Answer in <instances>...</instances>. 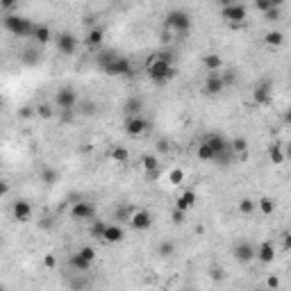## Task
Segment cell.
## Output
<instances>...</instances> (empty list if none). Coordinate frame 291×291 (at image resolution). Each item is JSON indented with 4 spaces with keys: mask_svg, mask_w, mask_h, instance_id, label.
Masks as SVG:
<instances>
[{
    "mask_svg": "<svg viewBox=\"0 0 291 291\" xmlns=\"http://www.w3.org/2000/svg\"><path fill=\"white\" fill-rule=\"evenodd\" d=\"M176 66H173V62H166V60H160L157 55H152L150 60H148L146 64V75L150 82L155 84H166L171 82L173 77H176Z\"/></svg>",
    "mask_w": 291,
    "mask_h": 291,
    "instance_id": "1",
    "label": "cell"
},
{
    "mask_svg": "<svg viewBox=\"0 0 291 291\" xmlns=\"http://www.w3.org/2000/svg\"><path fill=\"white\" fill-rule=\"evenodd\" d=\"M164 28L171 34L184 39V36L191 32V16H189V12H184V9H171V12L164 16Z\"/></svg>",
    "mask_w": 291,
    "mask_h": 291,
    "instance_id": "2",
    "label": "cell"
},
{
    "mask_svg": "<svg viewBox=\"0 0 291 291\" xmlns=\"http://www.w3.org/2000/svg\"><path fill=\"white\" fill-rule=\"evenodd\" d=\"M34 25L30 18H25V16H21V14H5L3 16V28L7 30L9 34H14V36H21V39H28V36H32L34 32Z\"/></svg>",
    "mask_w": 291,
    "mask_h": 291,
    "instance_id": "3",
    "label": "cell"
},
{
    "mask_svg": "<svg viewBox=\"0 0 291 291\" xmlns=\"http://www.w3.org/2000/svg\"><path fill=\"white\" fill-rule=\"evenodd\" d=\"M103 71L107 73L109 77H132L134 75V66L128 57H121V55H114L107 64L103 66Z\"/></svg>",
    "mask_w": 291,
    "mask_h": 291,
    "instance_id": "4",
    "label": "cell"
},
{
    "mask_svg": "<svg viewBox=\"0 0 291 291\" xmlns=\"http://www.w3.org/2000/svg\"><path fill=\"white\" fill-rule=\"evenodd\" d=\"M221 18H223L230 28H237V25L246 23L248 9H246V5H241V3L227 5V7H221Z\"/></svg>",
    "mask_w": 291,
    "mask_h": 291,
    "instance_id": "5",
    "label": "cell"
},
{
    "mask_svg": "<svg viewBox=\"0 0 291 291\" xmlns=\"http://www.w3.org/2000/svg\"><path fill=\"white\" fill-rule=\"evenodd\" d=\"M55 105L60 112H73L77 105V91L73 87H62L55 91Z\"/></svg>",
    "mask_w": 291,
    "mask_h": 291,
    "instance_id": "6",
    "label": "cell"
},
{
    "mask_svg": "<svg viewBox=\"0 0 291 291\" xmlns=\"http://www.w3.org/2000/svg\"><path fill=\"white\" fill-rule=\"evenodd\" d=\"M71 219L77 223H89L91 219H96V205L89 200H75L71 205Z\"/></svg>",
    "mask_w": 291,
    "mask_h": 291,
    "instance_id": "7",
    "label": "cell"
},
{
    "mask_svg": "<svg viewBox=\"0 0 291 291\" xmlns=\"http://www.w3.org/2000/svg\"><path fill=\"white\" fill-rule=\"evenodd\" d=\"M123 130H125V134H130V137H141L150 130V121L144 119L141 114H130V116H125Z\"/></svg>",
    "mask_w": 291,
    "mask_h": 291,
    "instance_id": "8",
    "label": "cell"
},
{
    "mask_svg": "<svg viewBox=\"0 0 291 291\" xmlns=\"http://www.w3.org/2000/svg\"><path fill=\"white\" fill-rule=\"evenodd\" d=\"M223 89H225L223 73H221V71L207 73L205 84H203V93H205V96H219V93H223Z\"/></svg>",
    "mask_w": 291,
    "mask_h": 291,
    "instance_id": "9",
    "label": "cell"
},
{
    "mask_svg": "<svg viewBox=\"0 0 291 291\" xmlns=\"http://www.w3.org/2000/svg\"><path fill=\"white\" fill-rule=\"evenodd\" d=\"M273 98V82L271 80H259L253 87V103L255 105H268Z\"/></svg>",
    "mask_w": 291,
    "mask_h": 291,
    "instance_id": "10",
    "label": "cell"
},
{
    "mask_svg": "<svg viewBox=\"0 0 291 291\" xmlns=\"http://www.w3.org/2000/svg\"><path fill=\"white\" fill-rule=\"evenodd\" d=\"M130 227L132 230H137V232H146V230H150L152 227V214L148 209H134L132 211V216H130Z\"/></svg>",
    "mask_w": 291,
    "mask_h": 291,
    "instance_id": "11",
    "label": "cell"
},
{
    "mask_svg": "<svg viewBox=\"0 0 291 291\" xmlns=\"http://www.w3.org/2000/svg\"><path fill=\"white\" fill-rule=\"evenodd\" d=\"M55 44H57V50H60L62 55L71 57V55H75V50H77V36H73L71 32H60L55 39Z\"/></svg>",
    "mask_w": 291,
    "mask_h": 291,
    "instance_id": "12",
    "label": "cell"
},
{
    "mask_svg": "<svg viewBox=\"0 0 291 291\" xmlns=\"http://www.w3.org/2000/svg\"><path fill=\"white\" fill-rule=\"evenodd\" d=\"M12 219L16 221V223H28V221L32 219V205H30L28 200H23V198L14 200V205H12Z\"/></svg>",
    "mask_w": 291,
    "mask_h": 291,
    "instance_id": "13",
    "label": "cell"
},
{
    "mask_svg": "<svg viewBox=\"0 0 291 291\" xmlns=\"http://www.w3.org/2000/svg\"><path fill=\"white\" fill-rule=\"evenodd\" d=\"M235 259L239 264H250L253 259H255V246H253L250 241H239L235 243Z\"/></svg>",
    "mask_w": 291,
    "mask_h": 291,
    "instance_id": "14",
    "label": "cell"
},
{
    "mask_svg": "<svg viewBox=\"0 0 291 291\" xmlns=\"http://www.w3.org/2000/svg\"><path fill=\"white\" fill-rule=\"evenodd\" d=\"M125 239V230L121 223H107V227H105L103 232V241L105 243H121Z\"/></svg>",
    "mask_w": 291,
    "mask_h": 291,
    "instance_id": "15",
    "label": "cell"
},
{
    "mask_svg": "<svg viewBox=\"0 0 291 291\" xmlns=\"http://www.w3.org/2000/svg\"><path fill=\"white\" fill-rule=\"evenodd\" d=\"M205 144H207L211 150H214L216 157H219L221 152L230 150V141H227L223 134H207V137H205ZM216 157H214V160H216Z\"/></svg>",
    "mask_w": 291,
    "mask_h": 291,
    "instance_id": "16",
    "label": "cell"
},
{
    "mask_svg": "<svg viewBox=\"0 0 291 291\" xmlns=\"http://www.w3.org/2000/svg\"><path fill=\"white\" fill-rule=\"evenodd\" d=\"M255 259H259L262 264H273V259H275L273 241H262L259 243V248H255Z\"/></svg>",
    "mask_w": 291,
    "mask_h": 291,
    "instance_id": "17",
    "label": "cell"
},
{
    "mask_svg": "<svg viewBox=\"0 0 291 291\" xmlns=\"http://www.w3.org/2000/svg\"><path fill=\"white\" fill-rule=\"evenodd\" d=\"M141 166H144L146 176L150 180H155L160 176V160H157L152 152H146V155H141Z\"/></svg>",
    "mask_w": 291,
    "mask_h": 291,
    "instance_id": "18",
    "label": "cell"
},
{
    "mask_svg": "<svg viewBox=\"0 0 291 291\" xmlns=\"http://www.w3.org/2000/svg\"><path fill=\"white\" fill-rule=\"evenodd\" d=\"M103 41H105V32H103V28L93 25V28H89V30H87V36H84V44H87L91 50L100 48V46H103Z\"/></svg>",
    "mask_w": 291,
    "mask_h": 291,
    "instance_id": "19",
    "label": "cell"
},
{
    "mask_svg": "<svg viewBox=\"0 0 291 291\" xmlns=\"http://www.w3.org/2000/svg\"><path fill=\"white\" fill-rule=\"evenodd\" d=\"M68 264H71V268H73L75 273H87L89 268H91L93 262H89L87 257L80 255V253L75 250V253H71V257H68Z\"/></svg>",
    "mask_w": 291,
    "mask_h": 291,
    "instance_id": "20",
    "label": "cell"
},
{
    "mask_svg": "<svg viewBox=\"0 0 291 291\" xmlns=\"http://www.w3.org/2000/svg\"><path fill=\"white\" fill-rule=\"evenodd\" d=\"M196 200H198V196H196L193 189H184L182 193L178 196V203H176V207L178 209H182V211H189L196 205Z\"/></svg>",
    "mask_w": 291,
    "mask_h": 291,
    "instance_id": "21",
    "label": "cell"
},
{
    "mask_svg": "<svg viewBox=\"0 0 291 291\" xmlns=\"http://www.w3.org/2000/svg\"><path fill=\"white\" fill-rule=\"evenodd\" d=\"M32 39L36 41V44H41V46L50 44L52 30L48 28V25H44V23H36V25H34V32H32Z\"/></svg>",
    "mask_w": 291,
    "mask_h": 291,
    "instance_id": "22",
    "label": "cell"
},
{
    "mask_svg": "<svg viewBox=\"0 0 291 291\" xmlns=\"http://www.w3.org/2000/svg\"><path fill=\"white\" fill-rule=\"evenodd\" d=\"M203 66L207 73L221 71V68H223V60H221V55H216V52H207V55H203Z\"/></svg>",
    "mask_w": 291,
    "mask_h": 291,
    "instance_id": "23",
    "label": "cell"
},
{
    "mask_svg": "<svg viewBox=\"0 0 291 291\" xmlns=\"http://www.w3.org/2000/svg\"><path fill=\"white\" fill-rule=\"evenodd\" d=\"M141 109H144V100H141L139 96H130V98L123 103L125 116H130V114H141Z\"/></svg>",
    "mask_w": 291,
    "mask_h": 291,
    "instance_id": "24",
    "label": "cell"
},
{
    "mask_svg": "<svg viewBox=\"0 0 291 291\" xmlns=\"http://www.w3.org/2000/svg\"><path fill=\"white\" fill-rule=\"evenodd\" d=\"M109 160L116 162V164H128L130 162V152L125 146H114L112 150H109Z\"/></svg>",
    "mask_w": 291,
    "mask_h": 291,
    "instance_id": "25",
    "label": "cell"
},
{
    "mask_svg": "<svg viewBox=\"0 0 291 291\" xmlns=\"http://www.w3.org/2000/svg\"><path fill=\"white\" fill-rule=\"evenodd\" d=\"M264 44L271 46V48H280V46L284 44V34L280 32V30H268V32L264 34Z\"/></svg>",
    "mask_w": 291,
    "mask_h": 291,
    "instance_id": "26",
    "label": "cell"
},
{
    "mask_svg": "<svg viewBox=\"0 0 291 291\" xmlns=\"http://www.w3.org/2000/svg\"><path fill=\"white\" fill-rule=\"evenodd\" d=\"M132 211H134V209H132L130 205H125V203H123V205H119V207L114 209V223H121V225L128 223L130 216H132Z\"/></svg>",
    "mask_w": 291,
    "mask_h": 291,
    "instance_id": "27",
    "label": "cell"
},
{
    "mask_svg": "<svg viewBox=\"0 0 291 291\" xmlns=\"http://www.w3.org/2000/svg\"><path fill=\"white\" fill-rule=\"evenodd\" d=\"M237 209H239V214L243 216H253L257 211V200L253 198H241L239 203H237Z\"/></svg>",
    "mask_w": 291,
    "mask_h": 291,
    "instance_id": "28",
    "label": "cell"
},
{
    "mask_svg": "<svg viewBox=\"0 0 291 291\" xmlns=\"http://www.w3.org/2000/svg\"><path fill=\"white\" fill-rule=\"evenodd\" d=\"M105 227H107V223H105V221L91 219V221H89V235H91L93 239L103 241V232H105Z\"/></svg>",
    "mask_w": 291,
    "mask_h": 291,
    "instance_id": "29",
    "label": "cell"
},
{
    "mask_svg": "<svg viewBox=\"0 0 291 291\" xmlns=\"http://www.w3.org/2000/svg\"><path fill=\"white\" fill-rule=\"evenodd\" d=\"M230 150L243 160V157H246V152H248V141L243 139V137H235V139L230 141Z\"/></svg>",
    "mask_w": 291,
    "mask_h": 291,
    "instance_id": "30",
    "label": "cell"
},
{
    "mask_svg": "<svg viewBox=\"0 0 291 291\" xmlns=\"http://www.w3.org/2000/svg\"><path fill=\"white\" fill-rule=\"evenodd\" d=\"M257 209H259V214L271 216L273 211H275V200L268 198V196H262V198L257 200Z\"/></svg>",
    "mask_w": 291,
    "mask_h": 291,
    "instance_id": "31",
    "label": "cell"
},
{
    "mask_svg": "<svg viewBox=\"0 0 291 291\" xmlns=\"http://www.w3.org/2000/svg\"><path fill=\"white\" fill-rule=\"evenodd\" d=\"M39 178H41V182L44 184H55L57 180H60V171L52 168V166H44L41 168V173H39Z\"/></svg>",
    "mask_w": 291,
    "mask_h": 291,
    "instance_id": "32",
    "label": "cell"
},
{
    "mask_svg": "<svg viewBox=\"0 0 291 291\" xmlns=\"http://www.w3.org/2000/svg\"><path fill=\"white\" fill-rule=\"evenodd\" d=\"M196 157H198L200 162H214V150H211V148L205 144V141H200L198 144V148H196Z\"/></svg>",
    "mask_w": 291,
    "mask_h": 291,
    "instance_id": "33",
    "label": "cell"
},
{
    "mask_svg": "<svg viewBox=\"0 0 291 291\" xmlns=\"http://www.w3.org/2000/svg\"><path fill=\"white\" fill-rule=\"evenodd\" d=\"M268 160H271L275 166H280V164L284 162V152H282V146L280 144H271L268 146Z\"/></svg>",
    "mask_w": 291,
    "mask_h": 291,
    "instance_id": "34",
    "label": "cell"
},
{
    "mask_svg": "<svg viewBox=\"0 0 291 291\" xmlns=\"http://www.w3.org/2000/svg\"><path fill=\"white\" fill-rule=\"evenodd\" d=\"M34 114L39 116V119H44V121H48L55 116V105H50V103H41L39 107L34 109Z\"/></svg>",
    "mask_w": 291,
    "mask_h": 291,
    "instance_id": "35",
    "label": "cell"
},
{
    "mask_svg": "<svg viewBox=\"0 0 291 291\" xmlns=\"http://www.w3.org/2000/svg\"><path fill=\"white\" fill-rule=\"evenodd\" d=\"M157 253H160L162 257H173L176 255V243L173 241H162L160 248H157Z\"/></svg>",
    "mask_w": 291,
    "mask_h": 291,
    "instance_id": "36",
    "label": "cell"
},
{
    "mask_svg": "<svg viewBox=\"0 0 291 291\" xmlns=\"http://www.w3.org/2000/svg\"><path fill=\"white\" fill-rule=\"evenodd\" d=\"M264 18L268 21V23H278V21H282V9L280 7H271L264 12Z\"/></svg>",
    "mask_w": 291,
    "mask_h": 291,
    "instance_id": "37",
    "label": "cell"
},
{
    "mask_svg": "<svg viewBox=\"0 0 291 291\" xmlns=\"http://www.w3.org/2000/svg\"><path fill=\"white\" fill-rule=\"evenodd\" d=\"M21 60H23V64H28V66H34L36 62H39V52L36 50H32V48H28L23 52V57H21Z\"/></svg>",
    "mask_w": 291,
    "mask_h": 291,
    "instance_id": "38",
    "label": "cell"
},
{
    "mask_svg": "<svg viewBox=\"0 0 291 291\" xmlns=\"http://www.w3.org/2000/svg\"><path fill=\"white\" fill-rule=\"evenodd\" d=\"M168 182L176 184V187H180V184L184 182V171H182V168H173V171L168 173Z\"/></svg>",
    "mask_w": 291,
    "mask_h": 291,
    "instance_id": "39",
    "label": "cell"
},
{
    "mask_svg": "<svg viewBox=\"0 0 291 291\" xmlns=\"http://www.w3.org/2000/svg\"><path fill=\"white\" fill-rule=\"evenodd\" d=\"M171 221H173V225H184V221H187V211L173 207V211H171Z\"/></svg>",
    "mask_w": 291,
    "mask_h": 291,
    "instance_id": "40",
    "label": "cell"
},
{
    "mask_svg": "<svg viewBox=\"0 0 291 291\" xmlns=\"http://www.w3.org/2000/svg\"><path fill=\"white\" fill-rule=\"evenodd\" d=\"M77 253H80V255H84V257H87L89 262H93V259H96V250H93L91 246H82V248H80V250H77Z\"/></svg>",
    "mask_w": 291,
    "mask_h": 291,
    "instance_id": "41",
    "label": "cell"
},
{
    "mask_svg": "<svg viewBox=\"0 0 291 291\" xmlns=\"http://www.w3.org/2000/svg\"><path fill=\"white\" fill-rule=\"evenodd\" d=\"M16 5H18V0H0V9H3V12H7V14L12 12Z\"/></svg>",
    "mask_w": 291,
    "mask_h": 291,
    "instance_id": "42",
    "label": "cell"
},
{
    "mask_svg": "<svg viewBox=\"0 0 291 291\" xmlns=\"http://www.w3.org/2000/svg\"><path fill=\"white\" fill-rule=\"evenodd\" d=\"M253 5H255V9H259V12H266V9H271V3L268 0H253Z\"/></svg>",
    "mask_w": 291,
    "mask_h": 291,
    "instance_id": "43",
    "label": "cell"
},
{
    "mask_svg": "<svg viewBox=\"0 0 291 291\" xmlns=\"http://www.w3.org/2000/svg\"><path fill=\"white\" fill-rule=\"evenodd\" d=\"M44 266H46V268H55V266H57V257L52 255V253H48V255L44 257Z\"/></svg>",
    "mask_w": 291,
    "mask_h": 291,
    "instance_id": "44",
    "label": "cell"
},
{
    "mask_svg": "<svg viewBox=\"0 0 291 291\" xmlns=\"http://www.w3.org/2000/svg\"><path fill=\"white\" fill-rule=\"evenodd\" d=\"M9 189H12V187H9V182H7V180H3V178H0V198H5V196L9 193Z\"/></svg>",
    "mask_w": 291,
    "mask_h": 291,
    "instance_id": "45",
    "label": "cell"
},
{
    "mask_svg": "<svg viewBox=\"0 0 291 291\" xmlns=\"http://www.w3.org/2000/svg\"><path fill=\"white\" fill-rule=\"evenodd\" d=\"M18 116H21V119H30V116H34V109L32 107H21Z\"/></svg>",
    "mask_w": 291,
    "mask_h": 291,
    "instance_id": "46",
    "label": "cell"
},
{
    "mask_svg": "<svg viewBox=\"0 0 291 291\" xmlns=\"http://www.w3.org/2000/svg\"><path fill=\"white\" fill-rule=\"evenodd\" d=\"M52 223H55V219H50V216H44V219L39 221V225L44 227V230H50V227H52Z\"/></svg>",
    "mask_w": 291,
    "mask_h": 291,
    "instance_id": "47",
    "label": "cell"
},
{
    "mask_svg": "<svg viewBox=\"0 0 291 291\" xmlns=\"http://www.w3.org/2000/svg\"><path fill=\"white\" fill-rule=\"evenodd\" d=\"M82 114H96V105H93V103H84L82 105Z\"/></svg>",
    "mask_w": 291,
    "mask_h": 291,
    "instance_id": "48",
    "label": "cell"
},
{
    "mask_svg": "<svg viewBox=\"0 0 291 291\" xmlns=\"http://www.w3.org/2000/svg\"><path fill=\"white\" fill-rule=\"evenodd\" d=\"M266 284H268V287H271V289H278V287H280V280L275 278V275H271V278L266 280Z\"/></svg>",
    "mask_w": 291,
    "mask_h": 291,
    "instance_id": "49",
    "label": "cell"
},
{
    "mask_svg": "<svg viewBox=\"0 0 291 291\" xmlns=\"http://www.w3.org/2000/svg\"><path fill=\"white\" fill-rule=\"evenodd\" d=\"M171 41H173V34L168 32V30H164L162 32V44H171Z\"/></svg>",
    "mask_w": 291,
    "mask_h": 291,
    "instance_id": "50",
    "label": "cell"
},
{
    "mask_svg": "<svg viewBox=\"0 0 291 291\" xmlns=\"http://www.w3.org/2000/svg\"><path fill=\"white\" fill-rule=\"evenodd\" d=\"M237 0H216V5H219V7H227V5H235Z\"/></svg>",
    "mask_w": 291,
    "mask_h": 291,
    "instance_id": "51",
    "label": "cell"
},
{
    "mask_svg": "<svg viewBox=\"0 0 291 291\" xmlns=\"http://www.w3.org/2000/svg\"><path fill=\"white\" fill-rule=\"evenodd\" d=\"M268 3H271V7H280V9H282L284 0H268Z\"/></svg>",
    "mask_w": 291,
    "mask_h": 291,
    "instance_id": "52",
    "label": "cell"
},
{
    "mask_svg": "<svg viewBox=\"0 0 291 291\" xmlns=\"http://www.w3.org/2000/svg\"><path fill=\"white\" fill-rule=\"evenodd\" d=\"M157 148H160V152H166V150H168V144H166V141H160V144H157Z\"/></svg>",
    "mask_w": 291,
    "mask_h": 291,
    "instance_id": "53",
    "label": "cell"
},
{
    "mask_svg": "<svg viewBox=\"0 0 291 291\" xmlns=\"http://www.w3.org/2000/svg\"><path fill=\"white\" fill-rule=\"evenodd\" d=\"M0 107H3V96H0Z\"/></svg>",
    "mask_w": 291,
    "mask_h": 291,
    "instance_id": "54",
    "label": "cell"
},
{
    "mask_svg": "<svg viewBox=\"0 0 291 291\" xmlns=\"http://www.w3.org/2000/svg\"><path fill=\"white\" fill-rule=\"evenodd\" d=\"M0 246H3V237H0Z\"/></svg>",
    "mask_w": 291,
    "mask_h": 291,
    "instance_id": "55",
    "label": "cell"
}]
</instances>
